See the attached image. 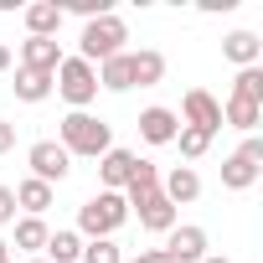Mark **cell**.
<instances>
[{"mask_svg":"<svg viewBox=\"0 0 263 263\" xmlns=\"http://www.w3.org/2000/svg\"><path fill=\"white\" fill-rule=\"evenodd\" d=\"M57 145L72 155V160H98L114 150V129L98 119V114H67L57 124Z\"/></svg>","mask_w":263,"mask_h":263,"instance_id":"6da1fadb","label":"cell"},{"mask_svg":"<svg viewBox=\"0 0 263 263\" xmlns=\"http://www.w3.org/2000/svg\"><path fill=\"white\" fill-rule=\"evenodd\" d=\"M52 93L67 103V114H88L98 103V72H93V62H83L78 52L62 57V67L52 72Z\"/></svg>","mask_w":263,"mask_h":263,"instance_id":"7a4b0ae2","label":"cell"},{"mask_svg":"<svg viewBox=\"0 0 263 263\" xmlns=\"http://www.w3.org/2000/svg\"><path fill=\"white\" fill-rule=\"evenodd\" d=\"M124 42H129V26H124V16H119V11H108V16H93V21H83V36H78V57L98 67V62H108V57L129 52Z\"/></svg>","mask_w":263,"mask_h":263,"instance_id":"3957f363","label":"cell"},{"mask_svg":"<svg viewBox=\"0 0 263 263\" xmlns=\"http://www.w3.org/2000/svg\"><path fill=\"white\" fill-rule=\"evenodd\" d=\"M129 222V201L119 196V191H98V196H88L83 206H78V237L83 242H93V237H114L119 227Z\"/></svg>","mask_w":263,"mask_h":263,"instance_id":"277c9868","label":"cell"},{"mask_svg":"<svg viewBox=\"0 0 263 263\" xmlns=\"http://www.w3.org/2000/svg\"><path fill=\"white\" fill-rule=\"evenodd\" d=\"M258 171H263V140L248 135V140L222 160V186H227V191H248V186L258 181Z\"/></svg>","mask_w":263,"mask_h":263,"instance_id":"5b68a950","label":"cell"},{"mask_svg":"<svg viewBox=\"0 0 263 263\" xmlns=\"http://www.w3.org/2000/svg\"><path fill=\"white\" fill-rule=\"evenodd\" d=\"M26 165H31V181H47V186H57V181L72 176V155H67L57 140H36V145L26 150Z\"/></svg>","mask_w":263,"mask_h":263,"instance_id":"8992f818","label":"cell"},{"mask_svg":"<svg viewBox=\"0 0 263 263\" xmlns=\"http://www.w3.org/2000/svg\"><path fill=\"white\" fill-rule=\"evenodd\" d=\"M176 119H181L186 129H201V135H217V129H222V103H217V98H212L206 88H186V98H181Z\"/></svg>","mask_w":263,"mask_h":263,"instance_id":"52a82bcc","label":"cell"},{"mask_svg":"<svg viewBox=\"0 0 263 263\" xmlns=\"http://www.w3.org/2000/svg\"><path fill=\"white\" fill-rule=\"evenodd\" d=\"M206 253H212L206 227H196V222H176V227L165 232V258H171V263H201Z\"/></svg>","mask_w":263,"mask_h":263,"instance_id":"ba28073f","label":"cell"},{"mask_svg":"<svg viewBox=\"0 0 263 263\" xmlns=\"http://www.w3.org/2000/svg\"><path fill=\"white\" fill-rule=\"evenodd\" d=\"M62 57H67V52H62L57 36H26V42L16 47V67H26V72H47V78L62 67Z\"/></svg>","mask_w":263,"mask_h":263,"instance_id":"9c48e42d","label":"cell"},{"mask_svg":"<svg viewBox=\"0 0 263 263\" xmlns=\"http://www.w3.org/2000/svg\"><path fill=\"white\" fill-rule=\"evenodd\" d=\"M176 135H181V119H176V108H165V103H150V108H140V140L145 145H176Z\"/></svg>","mask_w":263,"mask_h":263,"instance_id":"30bf717a","label":"cell"},{"mask_svg":"<svg viewBox=\"0 0 263 263\" xmlns=\"http://www.w3.org/2000/svg\"><path fill=\"white\" fill-rule=\"evenodd\" d=\"M129 217H140V227H145V232H160V237L181 222V212H176L160 191H150V196H140V201H129Z\"/></svg>","mask_w":263,"mask_h":263,"instance_id":"8fae6325","label":"cell"},{"mask_svg":"<svg viewBox=\"0 0 263 263\" xmlns=\"http://www.w3.org/2000/svg\"><path fill=\"white\" fill-rule=\"evenodd\" d=\"M160 196L181 212V206H191L196 196H201V176H196V165H176V171H165L160 176Z\"/></svg>","mask_w":263,"mask_h":263,"instance_id":"7c38bea8","label":"cell"},{"mask_svg":"<svg viewBox=\"0 0 263 263\" xmlns=\"http://www.w3.org/2000/svg\"><path fill=\"white\" fill-rule=\"evenodd\" d=\"M135 150H124V145H114L108 155H98V191H124L129 186V171H135Z\"/></svg>","mask_w":263,"mask_h":263,"instance_id":"4fadbf2b","label":"cell"},{"mask_svg":"<svg viewBox=\"0 0 263 263\" xmlns=\"http://www.w3.org/2000/svg\"><path fill=\"white\" fill-rule=\"evenodd\" d=\"M222 57H227L232 67H263V36L237 26V31L222 36Z\"/></svg>","mask_w":263,"mask_h":263,"instance_id":"5bb4252c","label":"cell"},{"mask_svg":"<svg viewBox=\"0 0 263 263\" xmlns=\"http://www.w3.org/2000/svg\"><path fill=\"white\" fill-rule=\"evenodd\" d=\"M21 21H26V36H57L62 31V0H31L21 6Z\"/></svg>","mask_w":263,"mask_h":263,"instance_id":"9a60e30c","label":"cell"},{"mask_svg":"<svg viewBox=\"0 0 263 263\" xmlns=\"http://www.w3.org/2000/svg\"><path fill=\"white\" fill-rule=\"evenodd\" d=\"M11 191H16V212H21V217H47V206L57 201V191H52L47 181H31V176L16 181Z\"/></svg>","mask_w":263,"mask_h":263,"instance_id":"2e32d148","label":"cell"},{"mask_svg":"<svg viewBox=\"0 0 263 263\" xmlns=\"http://www.w3.org/2000/svg\"><path fill=\"white\" fill-rule=\"evenodd\" d=\"M11 232H16V253H26V258H42V248H47V237H52V227H47V217H16L11 222Z\"/></svg>","mask_w":263,"mask_h":263,"instance_id":"e0dca14e","label":"cell"},{"mask_svg":"<svg viewBox=\"0 0 263 263\" xmlns=\"http://www.w3.org/2000/svg\"><path fill=\"white\" fill-rule=\"evenodd\" d=\"M165 52L160 47H140V52H129V72H135V88H155L165 78Z\"/></svg>","mask_w":263,"mask_h":263,"instance_id":"ac0fdd59","label":"cell"},{"mask_svg":"<svg viewBox=\"0 0 263 263\" xmlns=\"http://www.w3.org/2000/svg\"><path fill=\"white\" fill-rule=\"evenodd\" d=\"M93 72H98V93H129V88H135V72H129V52H119V57L98 62Z\"/></svg>","mask_w":263,"mask_h":263,"instance_id":"d6986e66","label":"cell"},{"mask_svg":"<svg viewBox=\"0 0 263 263\" xmlns=\"http://www.w3.org/2000/svg\"><path fill=\"white\" fill-rule=\"evenodd\" d=\"M258 124H263V103H248V98H227V103H222V129L258 135Z\"/></svg>","mask_w":263,"mask_h":263,"instance_id":"ffe728a7","label":"cell"},{"mask_svg":"<svg viewBox=\"0 0 263 263\" xmlns=\"http://www.w3.org/2000/svg\"><path fill=\"white\" fill-rule=\"evenodd\" d=\"M42 258H47V263H78V258H83V237H78L72 227H57V232L47 237Z\"/></svg>","mask_w":263,"mask_h":263,"instance_id":"44dd1931","label":"cell"},{"mask_svg":"<svg viewBox=\"0 0 263 263\" xmlns=\"http://www.w3.org/2000/svg\"><path fill=\"white\" fill-rule=\"evenodd\" d=\"M150 191H160V165H155V160H135L129 186H124L119 196H124V201H140V196H150Z\"/></svg>","mask_w":263,"mask_h":263,"instance_id":"7402d4cb","label":"cell"},{"mask_svg":"<svg viewBox=\"0 0 263 263\" xmlns=\"http://www.w3.org/2000/svg\"><path fill=\"white\" fill-rule=\"evenodd\" d=\"M16 103H47L52 98V78L47 72H26V67H16Z\"/></svg>","mask_w":263,"mask_h":263,"instance_id":"603a6c76","label":"cell"},{"mask_svg":"<svg viewBox=\"0 0 263 263\" xmlns=\"http://www.w3.org/2000/svg\"><path fill=\"white\" fill-rule=\"evenodd\" d=\"M227 98L263 103V67H237V78H232V93H227Z\"/></svg>","mask_w":263,"mask_h":263,"instance_id":"cb8c5ba5","label":"cell"},{"mask_svg":"<svg viewBox=\"0 0 263 263\" xmlns=\"http://www.w3.org/2000/svg\"><path fill=\"white\" fill-rule=\"evenodd\" d=\"M78 263H124V253H119L114 237H93V242H83V258Z\"/></svg>","mask_w":263,"mask_h":263,"instance_id":"d4e9b609","label":"cell"},{"mask_svg":"<svg viewBox=\"0 0 263 263\" xmlns=\"http://www.w3.org/2000/svg\"><path fill=\"white\" fill-rule=\"evenodd\" d=\"M176 145H181V160H201V155L212 150V135H201V129H186V124H181Z\"/></svg>","mask_w":263,"mask_h":263,"instance_id":"484cf974","label":"cell"},{"mask_svg":"<svg viewBox=\"0 0 263 263\" xmlns=\"http://www.w3.org/2000/svg\"><path fill=\"white\" fill-rule=\"evenodd\" d=\"M83 16V21H93V16H108L114 11V0H67V6H62V16Z\"/></svg>","mask_w":263,"mask_h":263,"instance_id":"4316f807","label":"cell"},{"mask_svg":"<svg viewBox=\"0 0 263 263\" xmlns=\"http://www.w3.org/2000/svg\"><path fill=\"white\" fill-rule=\"evenodd\" d=\"M11 222H16V191L0 186V227H11Z\"/></svg>","mask_w":263,"mask_h":263,"instance_id":"83f0119b","label":"cell"},{"mask_svg":"<svg viewBox=\"0 0 263 263\" xmlns=\"http://www.w3.org/2000/svg\"><path fill=\"white\" fill-rule=\"evenodd\" d=\"M11 150H16V124L0 119V155H11Z\"/></svg>","mask_w":263,"mask_h":263,"instance_id":"f1b7e54d","label":"cell"},{"mask_svg":"<svg viewBox=\"0 0 263 263\" xmlns=\"http://www.w3.org/2000/svg\"><path fill=\"white\" fill-rule=\"evenodd\" d=\"M124 263H171V258H165V248H145L140 258H124Z\"/></svg>","mask_w":263,"mask_h":263,"instance_id":"f546056e","label":"cell"},{"mask_svg":"<svg viewBox=\"0 0 263 263\" xmlns=\"http://www.w3.org/2000/svg\"><path fill=\"white\" fill-rule=\"evenodd\" d=\"M11 62H16V52H11V42H0V72H11Z\"/></svg>","mask_w":263,"mask_h":263,"instance_id":"4dcf8cb0","label":"cell"},{"mask_svg":"<svg viewBox=\"0 0 263 263\" xmlns=\"http://www.w3.org/2000/svg\"><path fill=\"white\" fill-rule=\"evenodd\" d=\"M0 263H16V258H11V242H6V237H0Z\"/></svg>","mask_w":263,"mask_h":263,"instance_id":"1f68e13d","label":"cell"},{"mask_svg":"<svg viewBox=\"0 0 263 263\" xmlns=\"http://www.w3.org/2000/svg\"><path fill=\"white\" fill-rule=\"evenodd\" d=\"M201 263H232V258H227V253H206Z\"/></svg>","mask_w":263,"mask_h":263,"instance_id":"d6a6232c","label":"cell"},{"mask_svg":"<svg viewBox=\"0 0 263 263\" xmlns=\"http://www.w3.org/2000/svg\"><path fill=\"white\" fill-rule=\"evenodd\" d=\"M26 263H47V258H26Z\"/></svg>","mask_w":263,"mask_h":263,"instance_id":"836d02e7","label":"cell"}]
</instances>
